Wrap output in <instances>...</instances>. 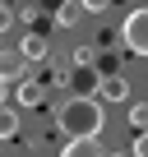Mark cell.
Here are the masks:
<instances>
[{"label": "cell", "instance_id": "cell-4", "mask_svg": "<svg viewBox=\"0 0 148 157\" xmlns=\"http://www.w3.org/2000/svg\"><path fill=\"white\" fill-rule=\"evenodd\" d=\"M102 102H130V78L125 74H102Z\"/></svg>", "mask_w": 148, "mask_h": 157}, {"label": "cell", "instance_id": "cell-11", "mask_svg": "<svg viewBox=\"0 0 148 157\" xmlns=\"http://www.w3.org/2000/svg\"><path fill=\"white\" fill-rule=\"evenodd\" d=\"M69 60H74V65H97V46H88V42H79V46L69 51Z\"/></svg>", "mask_w": 148, "mask_h": 157}, {"label": "cell", "instance_id": "cell-14", "mask_svg": "<svg viewBox=\"0 0 148 157\" xmlns=\"http://www.w3.org/2000/svg\"><path fill=\"white\" fill-rule=\"evenodd\" d=\"M107 5H111V0H84V10H88V14H102Z\"/></svg>", "mask_w": 148, "mask_h": 157}, {"label": "cell", "instance_id": "cell-10", "mask_svg": "<svg viewBox=\"0 0 148 157\" xmlns=\"http://www.w3.org/2000/svg\"><path fill=\"white\" fill-rule=\"evenodd\" d=\"M14 134H19V111H10V106H5V116H0V139L10 143Z\"/></svg>", "mask_w": 148, "mask_h": 157}, {"label": "cell", "instance_id": "cell-5", "mask_svg": "<svg viewBox=\"0 0 148 157\" xmlns=\"http://www.w3.org/2000/svg\"><path fill=\"white\" fill-rule=\"evenodd\" d=\"M60 157H107V148H102L97 139H69V143L60 148Z\"/></svg>", "mask_w": 148, "mask_h": 157}, {"label": "cell", "instance_id": "cell-13", "mask_svg": "<svg viewBox=\"0 0 148 157\" xmlns=\"http://www.w3.org/2000/svg\"><path fill=\"white\" fill-rule=\"evenodd\" d=\"M130 157H148V129H139V139L130 143Z\"/></svg>", "mask_w": 148, "mask_h": 157}, {"label": "cell", "instance_id": "cell-3", "mask_svg": "<svg viewBox=\"0 0 148 157\" xmlns=\"http://www.w3.org/2000/svg\"><path fill=\"white\" fill-rule=\"evenodd\" d=\"M69 93L97 97V93H102V74H97L93 65H74V69H69Z\"/></svg>", "mask_w": 148, "mask_h": 157}, {"label": "cell", "instance_id": "cell-1", "mask_svg": "<svg viewBox=\"0 0 148 157\" xmlns=\"http://www.w3.org/2000/svg\"><path fill=\"white\" fill-rule=\"evenodd\" d=\"M56 125L65 139H97L107 129V111H102V97H79L69 93V102L56 111Z\"/></svg>", "mask_w": 148, "mask_h": 157}, {"label": "cell", "instance_id": "cell-6", "mask_svg": "<svg viewBox=\"0 0 148 157\" xmlns=\"http://www.w3.org/2000/svg\"><path fill=\"white\" fill-rule=\"evenodd\" d=\"M42 97H46V83H37V78H23L19 93H14L19 106H42Z\"/></svg>", "mask_w": 148, "mask_h": 157}, {"label": "cell", "instance_id": "cell-9", "mask_svg": "<svg viewBox=\"0 0 148 157\" xmlns=\"http://www.w3.org/2000/svg\"><path fill=\"white\" fill-rule=\"evenodd\" d=\"M0 78H5V88L10 83H23V51H5V69H0Z\"/></svg>", "mask_w": 148, "mask_h": 157}, {"label": "cell", "instance_id": "cell-8", "mask_svg": "<svg viewBox=\"0 0 148 157\" xmlns=\"http://www.w3.org/2000/svg\"><path fill=\"white\" fill-rule=\"evenodd\" d=\"M79 14H88L84 0H65V5L56 10V28H74V23H79Z\"/></svg>", "mask_w": 148, "mask_h": 157}, {"label": "cell", "instance_id": "cell-12", "mask_svg": "<svg viewBox=\"0 0 148 157\" xmlns=\"http://www.w3.org/2000/svg\"><path fill=\"white\" fill-rule=\"evenodd\" d=\"M130 125L134 129H148V102H130Z\"/></svg>", "mask_w": 148, "mask_h": 157}, {"label": "cell", "instance_id": "cell-7", "mask_svg": "<svg viewBox=\"0 0 148 157\" xmlns=\"http://www.w3.org/2000/svg\"><path fill=\"white\" fill-rule=\"evenodd\" d=\"M19 51H23V60H46V33H23V42H19Z\"/></svg>", "mask_w": 148, "mask_h": 157}, {"label": "cell", "instance_id": "cell-2", "mask_svg": "<svg viewBox=\"0 0 148 157\" xmlns=\"http://www.w3.org/2000/svg\"><path fill=\"white\" fill-rule=\"evenodd\" d=\"M120 37H125V46H130L134 56H148V5H143V10H134V14L125 19Z\"/></svg>", "mask_w": 148, "mask_h": 157}]
</instances>
